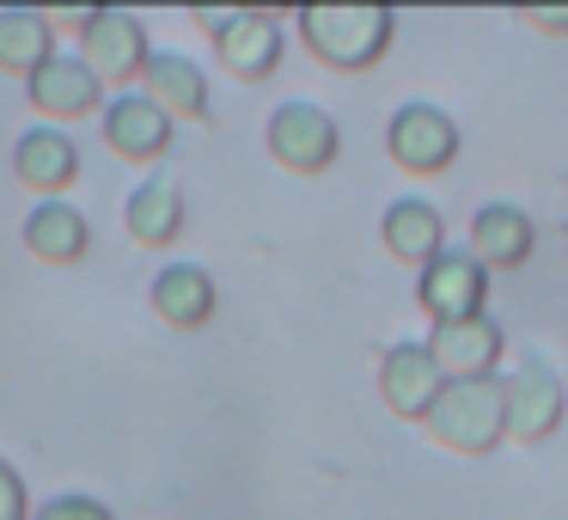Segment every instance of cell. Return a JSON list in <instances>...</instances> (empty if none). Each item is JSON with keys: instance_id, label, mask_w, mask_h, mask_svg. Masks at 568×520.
<instances>
[{"instance_id": "cell-1", "label": "cell", "mask_w": 568, "mask_h": 520, "mask_svg": "<svg viewBox=\"0 0 568 520\" xmlns=\"http://www.w3.org/2000/svg\"><path fill=\"white\" fill-rule=\"evenodd\" d=\"M397 13L379 0H318V7H300V38H306L312 62L331 68V74H367L385 62L392 50Z\"/></svg>"}, {"instance_id": "cell-2", "label": "cell", "mask_w": 568, "mask_h": 520, "mask_svg": "<svg viewBox=\"0 0 568 520\" xmlns=\"http://www.w3.org/2000/svg\"><path fill=\"white\" fill-rule=\"evenodd\" d=\"M428 434L458 459H483L507 441V398H501V373L495 380H446L434 398Z\"/></svg>"}, {"instance_id": "cell-3", "label": "cell", "mask_w": 568, "mask_h": 520, "mask_svg": "<svg viewBox=\"0 0 568 520\" xmlns=\"http://www.w3.org/2000/svg\"><path fill=\"white\" fill-rule=\"evenodd\" d=\"M196 26L214 38V50H221V68L233 80H245V87H257V80H270L275 68H282V19L270 13V7H202Z\"/></svg>"}, {"instance_id": "cell-4", "label": "cell", "mask_w": 568, "mask_h": 520, "mask_svg": "<svg viewBox=\"0 0 568 520\" xmlns=\"http://www.w3.org/2000/svg\"><path fill=\"white\" fill-rule=\"evenodd\" d=\"M263 141H270L275 166L294 178H318L336 166V153H343V129H336V117L324 111V104H306V99H287L275 104L270 129H263Z\"/></svg>"}, {"instance_id": "cell-5", "label": "cell", "mask_w": 568, "mask_h": 520, "mask_svg": "<svg viewBox=\"0 0 568 520\" xmlns=\"http://www.w3.org/2000/svg\"><path fill=\"white\" fill-rule=\"evenodd\" d=\"M458 148H465V141H458V123L440 111V104L409 99V104H397L392 123H385V153H392L397 172H409V178L453 172Z\"/></svg>"}, {"instance_id": "cell-6", "label": "cell", "mask_w": 568, "mask_h": 520, "mask_svg": "<svg viewBox=\"0 0 568 520\" xmlns=\"http://www.w3.org/2000/svg\"><path fill=\"white\" fill-rule=\"evenodd\" d=\"M416 300L434 324L483 319V307H489V270L470 258V246H446L428 270H416Z\"/></svg>"}, {"instance_id": "cell-7", "label": "cell", "mask_w": 568, "mask_h": 520, "mask_svg": "<svg viewBox=\"0 0 568 520\" xmlns=\"http://www.w3.org/2000/svg\"><path fill=\"white\" fill-rule=\"evenodd\" d=\"M80 62L92 68V80L99 87H129V80L148 74L153 50H148V26H141L129 7H99L87 26V38H80Z\"/></svg>"}, {"instance_id": "cell-8", "label": "cell", "mask_w": 568, "mask_h": 520, "mask_svg": "<svg viewBox=\"0 0 568 520\" xmlns=\"http://www.w3.org/2000/svg\"><path fill=\"white\" fill-rule=\"evenodd\" d=\"M501 398H507V441H519V447L550 441L568 417V392L544 361H519L501 380Z\"/></svg>"}, {"instance_id": "cell-9", "label": "cell", "mask_w": 568, "mask_h": 520, "mask_svg": "<svg viewBox=\"0 0 568 520\" xmlns=\"http://www.w3.org/2000/svg\"><path fill=\"white\" fill-rule=\"evenodd\" d=\"M501 324L483 312V319H458V324H434L428 331V356L440 368V380H495L501 368Z\"/></svg>"}, {"instance_id": "cell-10", "label": "cell", "mask_w": 568, "mask_h": 520, "mask_svg": "<svg viewBox=\"0 0 568 520\" xmlns=\"http://www.w3.org/2000/svg\"><path fill=\"white\" fill-rule=\"evenodd\" d=\"M440 368H434L428 343H392L379 356V398L392 417L404 422H422L434 410V398H440Z\"/></svg>"}, {"instance_id": "cell-11", "label": "cell", "mask_w": 568, "mask_h": 520, "mask_svg": "<svg viewBox=\"0 0 568 520\" xmlns=\"http://www.w3.org/2000/svg\"><path fill=\"white\" fill-rule=\"evenodd\" d=\"M26 99L38 104V117H50V129H55V123H80V117L99 111L104 87L92 80V68L80 62V56H50V62L26 80Z\"/></svg>"}, {"instance_id": "cell-12", "label": "cell", "mask_w": 568, "mask_h": 520, "mask_svg": "<svg viewBox=\"0 0 568 520\" xmlns=\"http://www.w3.org/2000/svg\"><path fill=\"white\" fill-rule=\"evenodd\" d=\"M104 148L116 160H135V166H153L172 153V117L160 111L153 99H111L104 104Z\"/></svg>"}, {"instance_id": "cell-13", "label": "cell", "mask_w": 568, "mask_h": 520, "mask_svg": "<svg viewBox=\"0 0 568 520\" xmlns=\"http://www.w3.org/2000/svg\"><path fill=\"white\" fill-rule=\"evenodd\" d=\"M13 178L26 190H38L43 202H62V190L80 178V148L62 136V129H26L13 148Z\"/></svg>"}, {"instance_id": "cell-14", "label": "cell", "mask_w": 568, "mask_h": 520, "mask_svg": "<svg viewBox=\"0 0 568 520\" xmlns=\"http://www.w3.org/2000/svg\"><path fill=\"white\" fill-rule=\"evenodd\" d=\"M141 99H153L172 123H178V117H184V123H209V117H214L202 68L190 62V56H178V50H153L148 74H141Z\"/></svg>"}, {"instance_id": "cell-15", "label": "cell", "mask_w": 568, "mask_h": 520, "mask_svg": "<svg viewBox=\"0 0 568 520\" xmlns=\"http://www.w3.org/2000/svg\"><path fill=\"white\" fill-rule=\"evenodd\" d=\"M531 246H538V233H531V214L519 209V202H483L477 221H470V258L489 276L519 270V263L531 258Z\"/></svg>"}, {"instance_id": "cell-16", "label": "cell", "mask_w": 568, "mask_h": 520, "mask_svg": "<svg viewBox=\"0 0 568 520\" xmlns=\"http://www.w3.org/2000/svg\"><path fill=\"white\" fill-rule=\"evenodd\" d=\"M379 239H385V251H392L397 263L428 270V263L446 251V221H440V209H434V202L397 197L392 209H385V221H379Z\"/></svg>"}, {"instance_id": "cell-17", "label": "cell", "mask_w": 568, "mask_h": 520, "mask_svg": "<svg viewBox=\"0 0 568 520\" xmlns=\"http://www.w3.org/2000/svg\"><path fill=\"white\" fill-rule=\"evenodd\" d=\"M153 312L172 331H202L214 319V276L202 263H165L153 276Z\"/></svg>"}, {"instance_id": "cell-18", "label": "cell", "mask_w": 568, "mask_h": 520, "mask_svg": "<svg viewBox=\"0 0 568 520\" xmlns=\"http://www.w3.org/2000/svg\"><path fill=\"white\" fill-rule=\"evenodd\" d=\"M123 227H129V239L148 246V251L172 246V239L184 233V197H178V184H165V178L135 184L123 202Z\"/></svg>"}, {"instance_id": "cell-19", "label": "cell", "mask_w": 568, "mask_h": 520, "mask_svg": "<svg viewBox=\"0 0 568 520\" xmlns=\"http://www.w3.org/2000/svg\"><path fill=\"white\" fill-rule=\"evenodd\" d=\"M26 246H31V258H43V263H80L92 246V227L74 202H38V209L26 214Z\"/></svg>"}, {"instance_id": "cell-20", "label": "cell", "mask_w": 568, "mask_h": 520, "mask_svg": "<svg viewBox=\"0 0 568 520\" xmlns=\"http://www.w3.org/2000/svg\"><path fill=\"white\" fill-rule=\"evenodd\" d=\"M50 56H55L50 13H38V7H7L0 13V74L31 80Z\"/></svg>"}, {"instance_id": "cell-21", "label": "cell", "mask_w": 568, "mask_h": 520, "mask_svg": "<svg viewBox=\"0 0 568 520\" xmlns=\"http://www.w3.org/2000/svg\"><path fill=\"white\" fill-rule=\"evenodd\" d=\"M31 520H116V514L99 502V496H55V502H43Z\"/></svg>"}, {"instance_id": "cell-22", "label": "cell", "mask_w": 568, "mask_h": 520, "mask_svg": "<svg viewBox=\"0 0 568 520\" xmlns=\"http://www.w3.org/2000/svg\"><path fill=\"white\" fill-rule=\"evenodd\" d=\"M0 520H31V496H26V478H19L7 459H0Z\"/></svg>"}, {"instance_id": "cell-23", "label": "cell", "mask_w": 568, "mask_h": 520, "mask_svg": "<svg viewBox=\"0 0 568 520\" xmlns=\"http://www.w3.org/2000/svg\"><path fill=\"white\" fill-rule=\"evenodd\" d=\"M519 26L544 31V38H568V7H519Z\"/></svg>"}, {"instance_id": "cell-24", "label": "cell", "mask_w": 568, "mask_h": 520, "mask_svg": "<svg viewBox=\"0 0 568 520\" xmlns=\"http://www.w3.org/2000/svg\"><path fill=\"white\" fill-rule=\"evenodd\" d=\"M92 13H99V7H68V13H50V31H74V38H87Z\"/></svg>"}]
</instances>
